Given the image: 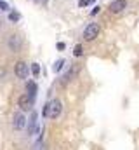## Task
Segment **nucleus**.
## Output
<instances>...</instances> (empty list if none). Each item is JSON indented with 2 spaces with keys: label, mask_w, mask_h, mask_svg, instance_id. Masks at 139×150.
Masks as SVG:
<instances>
[{
  "label": "nucleus",
  "mask_w": 139,
  "mask_h": 150,
  "mask_svg": "<svg viewBox=\"0 0 139 150\" xmlns=\"http://www.w3.org/2000/svg\"><path fill=\"white\" fill-rule=\"evenodd\" d=\"M61 112H63V103L59 100H51V101L45 103L42 115L45 119H58L61 115Z\"/></svg>",
  "instance_id": "obj_1"
},
{
  "label": "nucleus",
  "mask_w": 139,
  "mask_h": 150,
  "mask_svg": "<svg viewBox=\"0 0 139 150\" xmlns=\"http://www.w3.org/2000/svg\"><path fill=\"white\" fill-rule=\"evenodd\" d=\"M99 33H101V26H99V23H89V25L84 28V38H85L87 42L96 40V38L99 37Z\"/></svg>",
  "instance_id": "obj_2"
},
{
  "label": "nucleus",
  "mask_w": 139,
  "mask_h": 150,
  "mask_svg": "<svg viewBox=\"0 0 139 150\" xmlns=\"http://www.w3.org/2000/svg\"><path fill=\"white\" fill-rule=\"evenodd\" d=\"M18 107L21 108V112H28L33 108V98L26 93V94H21L19 100H18Z\"/></svg>",
  "instance_id": "obj_3"
},
{
  "label": "nucleus",
  "mask_w": 139,
  "mask_h": 150,
  "mask_svg": "<svg viewBox=\"0 0 139 150\" xmlns=\"http://www.w3.org/2000/svg\"><path fill=\"white\" fill-rule=\"evenodd\" d=\"M7 47H9V51H12V52H19L21 51V47H23V40L19 35H9L7 38Z\"/></svg>",
  "instance_id": "obj_4"
},
{
  "label": "nucleus",
  "mask_w": 139,
  "mask_h": 150,
  "mask_svg": "<svg viewBox=\"0 0 139 150\" xmlns=\"http://www.w3.org/2000/svg\"><path fill=\"white\" fill-rule=\"evenodd\" d=\"M14 74H16L18 79L26 80V79H28V74H30V70H28V63H25V61H18L16 67H14Z\"/></svg>",
  "instance_id": "obj_5"
},
{
  "label": "nucleus",
  "mask_w": 139,
  "mask_h": 150,
  "mask_svg": "<svg viewBox=\"0 0 139 150\" xmlns=\"http://www.w3.org/2000/svg\"><path fill=\"white\" fill-rule=\"evenodd\" d=\"M127 5H129L127 0H113L108 9H110L111 14H120V12H124V11L127 9Z\"/></svg>",
  "instance_id": "obj_6"
},
{
  "label": "nucleus",
  "mask_w": 139,
  "mask_h": 150,
  "mask_svg": "<svg viewBox=\"0 0 139 150\" xmlns=\"http://www.w3.org/2000/svg\"><path fill=\"white\" fill-rule=\"evenodd\" d=\"M12 127H14L16 131H21V129L26 127V117H25L23 112L14 113V117H12Z\"/></svg>",
  "instance_id": "obj_7"
},
{
  "label": "nucleus",
  "mask_w": 139,
  "mask_h": 150,
  "mask_svg": "<svg viewBox=\"0 0 139 150\" xmlns=\"http://www.w3.org/2000/svg\"><path fill=\"white\" fill-rule=\"evenodd\" d=\"M37 112H32V117H30V122H28V134H33L37 131Z\"/></svg>",
  "instance_id": "obj_8"
},
{
  "label": "nucleus",
  "mask_w": 139,
  "mask_h": 150,
  "mask_svg": "<svg viewBox=\"0 0 139 150\" xmlns=\"http://www.w3.org/2000/svg\"><path fill=\"white\" fill-rule=\"evenodd\" d=\"M26 93L35 100V96H37V84H35V82H28V84H26Z\"/></svg>",
  "instance_id": "obj_9"
},
{
  "label": "nucleus",
  "mask_w": 139,
  "mask_h": 150,
  "mask_svg": "<svg viewBox=\"0 0 139 150\" xmlns=\"http://www.w3.org/2000/svg\"><path fill=\"white\" fill-rule=\"evenodd\" d=\"M21 19V14L18 12V11H11L9 12V21H12V23H18Z\"/></svg>",
  "instance_id": "obj_10"
},
{
  "label": "nucleus",
  "mask_w": 139,
  "mask_h": 150,
  "mask_svg": "<svg viewBox=\"0 0 139 150\" xmlns=\"http://www.w3.org/2000/svg\"><path fill=\"white\" fill-rule=\"evenodd\" d=\"M75 74H77V68H75V70H70L68 74L65 75V77H63V80H61V82H63V84L70 82V80H71V77H75Z\"/></svg>",
  "instance_id": "obj_11"
},
{
  "label": "nucleus",
  "mask_w": 139,
  "mask_h": 150,
  "mask_svg": "<svg viewBox=\"0 0 139 150\" xmlns=\"http://www.w3.org/2000/svg\"><path fill=\"white\" fill-rule=\"evenodd\" d=\"M63 65H65V59H58V61L54 63L52 70H54V72H61V70H63Z\"/></svg>",
  "instance_id": "obj_12"
},
{
  "label": "nucleus",
  "mask_w": 139,
  "mask_h": 150,
  "mask_svg": "<svg viewBox=\"0 0 139 150\" xmlns=\"http://www.w3.org/2000/svg\"><path fill=\"white\" fill-rule=\"evenodd\" d=\"M73 54H75L77 58H80V56L84 54V47H82L80 44H77V45H75V49H73Z\"/></svg>",
  "instance_id": "obj_13"
},
{
  "label": "nucleus",
  "mask_w": 139,
  "mask_h": 150,
  "mask_svg": "<svg viewBox=\"0 0 139 150\" xmlns=\"http://www.w3.org/2000/svg\"><path fill=\"white\" fill-rule=\"evenodd\" d=\"M32 74H33L35 77L40 74V67H38V63H33V65H32Z\"/></svg>",
  "instance_id": "obj_14"
},
{
  "label": "nucleus",
  "mask_w": 139,
  "mask_h": 150,
  "mask_svg": "<svg viewBox=\"0 0 139 150\" xmlns=\"http://www.w3.org/2000/svg\"><path fill=\"white\" fill-rule=\"evenodd\" d=\"M94 0H78V7H85V5H89V4H92Z\"/></svg>",
  "instance_id": "obj_15"
},
{
  "label": "nucleus",
  "mask_w": 139,
  "mask_h": 150,
  "mask_svg": "<svg viewBox=\"0 0 139 150\" xmlns=\"http://www.w3.org/2000/svg\"><path fill=\"white\" fill-rule=\"evenodd\" d=\"M0 11H4V12L9 11V4H5L4 0H0Z\"/></svg>",
  "instance_id": "obj_16"
},
{
  "label": "nucleus",
  "mask_w": 139,
  "mask_h": 150,
  "mask_svg": "<svg viewBox=\"0 0 139 150\" xmlns=\"http://www.w3.org/2000/svg\"><path fill=\"white\" fill-rule=\"evenodd\" d=\"M99 11H101V7H99V5H96V7H94V9L91 11V16H96V14H98Z\"/></svg>",
  "instance_id": "obj_17"
},
{
  "label": "nucleus",
  "mask_w": 139,
  "mask_h": 150,
  "mask_svg": "<svg viewBox=\"0 0 139 150\" xmlns=\"http://www.w3.org/2000/svg\"><path fill=\"white\" fill-rule=\"evenodd\" d=\"M58 49H59V51H63V49H65V44H63V42H59V44H58Z\"/></svg>",
  "instance_id": "obj_18"
}]
</instances>
